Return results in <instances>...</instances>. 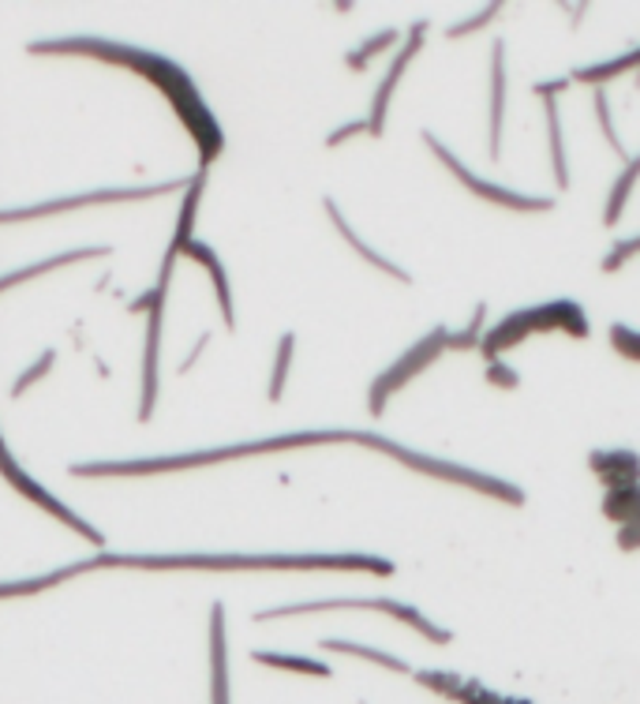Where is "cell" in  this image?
<instances>
[{
    "instance_id": "1",
    "label": "cell",
    "mask_w": 640,
    "mask_h": 704,
    "mask_svg": "<svg viewBox=\"0 0 640 704\" xmlns=\"http://www.w3.org/2000/svg\"><path fill=\"white\" fill-rule=\"evenodd\" d=\"M31 53L38 57H91V61L127 68V72L151 79L157 91L165 94V102L173 105V113L180 116L188 135L199 146V173H206V165L218 162L225 151V132L214 116V109L203 102L199 86L192 83V75L184 72L180 64L169 61L162 53H151V49L140 45H121L110 42V38H53V42H31Z\"/></svg>"
},
{
    "instance_id": "2",
    "label": "cell",
    "mask_w": 640,
    "mask_h": 704,
    "mask_svg": "<svg viewBox=\"0 0 640 704\" xmlns=\"http://www.w3.org/2000/svg\"><path fill=\"white\" fill-rule=\"evenodd\" d=\"M333 442H349V431H292V435H278V439L221 446V450L173 453V458H146V461H91V465H72V476H146V472L199 469V465H221V461H236V458H255V453L308 450V446H333Z\"/></svg>"
},
{
    "instance_id": "3",
    "label": "cell",
    "mask_w": 640,
    "mask_h": 704,
    "mask_svg": "<svg viewBox=\"0 0 640 704\" xmlns=\"http://www.w3.org/2000/svg\"><path fill=\"white\" fill-rule=\"evenodd\" d=\"M539 334H566L574 341H588L592 337V319H588L585 304L574 300V296L517 307V312L502 315L498 323H487V334L479 341V356L495 360V356L517 349V345H525Z\"/></svg>"
},
{
    "instance_id": "4",
    "label": "cell",
    "mask_w": 640,
    "mask_h": 704,
    "mask_svg": "<svg viewBox=\"0 0 640 704\" xmlns=\"http://www.w3.org/2000/svg\"><path fill=\"white\" fill-rule=\"evenodd\" d=\"M349 442L386 453V458L401 461L405 469L420 472V476H431V480H442V483H453V488L476 491V494H484V499H495V502H506V506H525V491H520L514 480H506V476H495V472H484V469H468V465H457V461L435 458V453L412 450V446L393 442V439H386V435H375V431H349Z\"/></svg>"
},
{
    "instance_id": "5",
    "label": "cell",
    "mask_w": 640,
    "mask_h": 704,
    "mask_svg": "<svg viewBox=\"0 0 640 704\" xmlns=\"http://www.w3.org/2000/svg\"><path fill=\"white\" fill-rule=\"evenodd\" d=\"M423 143H427V151L438 157L442 165L453 173V181H457L465 192H472L476 200H484L491 206H498V211H514V214H547L555 211V200L550 195H531V192H517V187H506V184H495L487 181V176L472 173V169L461 162L457 154L450 151L442 139H435V132H423Z\"/></svg>"
},
{
    "instance_id": "6",
    "label": "cell",
    "mask_w": 640,
    "mask_h": 704,
    "mask_svg": "<svg viewBox=\"0 0 640 704\" xmlns=\"http://www.w3.org/2000/svg\"><path fill=\"white\" fill-rule=\"evenodd\" d=\"M319 611H379L390 614V619L405 622L409 630H416L423 641L431 644H450L453 633L446 626H438L435 619H427L420 608H412L405 600H314V603H289V608H273L259 611L255 622H270V619H292V614H319Z\"/></svg>"
},
{
    "instance_id": "7",
    "label": "cell",
    "mask_w": 640,
    "mask_h": 704,
    "mask_svg": "<svg viewBox=\"0 0 640 704\" xmlns=\"http://www.w3.org/2000/svg\"><path fill=\"white\" fill-rule=\"evenodd\" d=\"M442 353H450V330H446V326H431V330L423 334L420 341L412 345V349L401 353L398 360H393L390 368L382 371L375 382H371V390H368V409H371V416L386 412V405H390L393 394L405 390V386L416 379V375L427 371Z\"/></svg>"
},
{
    "instance_id": "8",
    "label": "cell",
    "mask_w": 640,
    "mask_h": 704,
    "mask_svg": "<svg viewBox=\"0 0 640 704\" xmlns=\"http://www.w3.org/2000/svg\"><path fill=\"white\" fill-rule=\"evenodd\" d=\"M173 263L176 259L165 252L157 285L132 304V312H151V326H146V349H143V401H140V420L143 424L151 420L154 405H157V349H162V315H165V296H169V285H173Z\"/></svg>"
},
{
    "instance_id": "9",
    "label": "cell",
    "mask_w": 640,
    "mask_h": 704,
    "mask_svg": "<svg viewBox=\"0 0 640 704\" xmlns=\"http://www.w3.org/2000/svg\"><path fill=\"white\" fill-rule=\"evenodd\" d=\"M0 476H4V480L12 483V488H16L19 494H23V499H31L34 506H42L49 518L64 521L68 529H75L83 540H91L94 548H105V537L94 529V524H86L75 510H68V506H64L61 499H53V494H49V491L42 488V483H38L34 476L27 472L23 465H19V461L12 458V450H8V442H4V435H0Z\"/></svg>"
},
{
    "instance_id": "10",
    "label": "cell",
    "mask_w": 640,
    "mask_h": 704,
    "mask_svg": "<svg viewBox=\"0 0 640 704\" xmlns=\"http://www.w3.org/2000/svg\"><path fill=\"white\" fill-rule=\"evenodd\" d=\"M180 192V181L169 184H146V187H110V192H86V195H72V200H53L45 206H19V211H0V225L12 222H31V217H45V214H64L75 211V206H94V203H124V200H154V195H169Z\"/></svg>"
},
{
    "instance_id": "11",
    "label": "cell",
    "mask_w": 640,
    "mask_h": 704,
    "mask_svg": "<svg viewBox=\"0 0 640 704\" xmlns=\"http://www.w3.org/2000/svg\"><path fill=\"white\" fill-rule=\"evenodd\" d=\"M423 38H427V23L420 19V23L409 27L405 42H401V49L393 53L390 72L382 75V83H379V91H375V102H371V116H368V132H371V135H382V132H386L390 102H393V94H398V86H401V79H405L409 64L416 61V53L423 49Z\"/></svg>"
},
{
    "instance_id": "12",
    "label": "cell",
    "mask_w": 640,
    "mask_h": 704,
    "mask_svg": "<svg viewBox=\"0 0 640 704\" xmlns=\"http://www.w3.org/2000/svg\"><path fill=\"white\" fill-rule=\"evenodd\" d=\"M599 510H603V518L618 529V537H615L618 551H626V554L640 551V483L603 491Z\"/></svg>"
},
{
    "instance_id": "13",
    "label": "cell",
    "mask_w": 640,
    "mask_h": 704,
    "mask_svg": "<svg viewBox=\"0 0 640 704\" xmlns=\"http://www.w3.org/2000/svg\"><path fill=\"white\" fill-rule=\"evenodd\" d=\"M506 105H509L506 42L495 38V45H491V105H487V151L495 162L502 154V132H506Z\"/></svg>"
},
{
    "instance_id": "14",
    "label": "cell",
    "mask_w": 640,
    "mask_h": 704,
    "mask_svg": "<svg viewBox=\"0 0 640 704\" xmlns=\"http://www.w3.org/2000/svg\"><path fill=\"white\" fill-rule=\"evenodd\" d=\"M588 469L603 483V491L629 488V483H640V453L633 446H599L588 453Z\"/></svg>"
},
{
    "instance_id": "15",
    "label": "cell",
    "mask_w": 640,
    "mask_h": 704,
    "mask_svg": "<svg viewBox=\"0 0 640 704\" xmlns=\"http://www.w3.org/2000/svg\"><path fill=\"white\" fill-rule=\"evenodd\" d=\"M180 255H188V259H195L203 266L206 274H210V282H214V293H218V307H221V319L225 326H236V307H233V289H229V277H225L221 271V259L214 255V247L210 244H203V241H192V244H184L180 247Z\"/></svg>"
},
{
    "instance_id": "16",
    "label": "cell",
    "mask_w": 640,
    "mask_h": 704,
    "mask_svg": "<svg viewBox=\"0 0 640 704\" xmlns=\"http://www.w3.org/2000/svg\"><path fill=\"white\" fill-rule=\"evenodd\" d=\"M327 214H330V222L333 225H338V233L344 236V244H349L352 247V252H357L360 255V259L363 263H371V266H375V271H382V274H390L393 277V282H412V277H409V271H401V266L398 263H393V259H386V255H382V252H375V247H371L368 241H363V236L357 233V229H352V225L349 222H344V214L338 211V203H333V200H327Z\"/></svg>"
},
{
    "instance_id": "17",
    "label": "cell",
    "mask_w": 640,
    "mask_h": 704,
    "mask_svg": "<svg viewBox=\"0 0 640 704\" xmlns=\"http://www.w3.org/2000/svg\"><path fill=\"white\" fill-rule=\"evenodd\" d=\"M629 72H640V45L626 49V53H618V57H607V61L574 68V72H569V83H585V86H592V91H599V86H607L610 79L629 75Z\"/></svg>"
},
{
    "instance_id": "18",
    "label": "cell",
    "mask_w": 640,
    "mask_h": 704,
    "mask_svg": "<svg viewBox=\"0 0 640 704\" xmlns=\"http://www.w3.org/2000/svg\"><path fill=\"white\" fill-rule=\"evenodd\" d=\"M544 102V121H547V151H550V173L555 184L569 187V154H566V132H562V113H558V98H539Z\"/></svg>"
},
{
    "instance_id": "19",
    "label": "cell",
    "mask_w": 640,
    "mask_h": 704,
    "mask_svg": "<svg viewBox=\"0 0 640 704\" xmlns=\"http://www.w3.org/2000/svg\"><path fill=\"white\" fill-rule=\"evenodd\" d=\"M105 247H75V252H61V255H49V259L34 263V266H23V271H12V274H0V293L4 289H16V285L31 282V277H42L49 271H61V266H72V263H83V259H102Z\"/></svg>"
},
{
    "instance_id": "20",
    "label": "cell",
    "mask_w": 640,
    "mask_h": 704,
    "mask_svg": "<svg viewBox=\"0 0 640 704\" xmlns=\"http://www.w3.org/2000/svg\"><path fill=\"white\" fill-rule=\"evenodd\" d=\"M637 184H640V154H629V162H622V173L615 176V184H610V192H607V203H603V225L607 229L626 214V203H629V195H633Z\"/></svg>"
},
{
    "instance_id": "21",
    "label": "cell",
    "mask_w": 640,
    "mask_h": 704,
    "mask_svg": "<svg viewBox=\"0 0 640 704\" xmlns=\"http://www.w3.org/2000/svg\"><path fill=\"white\" fill-rule=\"evenodd\" d=\"M210 622V660H214V704H229V663H225V608L214 603Z\"/></svg>"
},
{
    "instance_id": "22",
    "label": "cell",
    "mask_w": 640,
    "mask_h": 704,
    "mask_svg": "<svg viewBox=\"0 0 640 704\" xmlns=\"http://www.w3.org/2000/svg\"><path fill=\"white\" fill-rule=\"evenodd\" d=\"M203 187H206V173H195L192 181H188V195H184V206H180V222H176V233H173V244H169V255H173V259L180 255L184 244L195 241V222H199Z\"/></svg>"
},
{
    "instance_id": "23",
    "label": "cell",
    "mask_w": 640,
    "mask_h": 704,
    "mask_svg": "<svg viewBox=\"0 0 640 704\" xmlns=\"http://www.w3.org/2000/svg\"><path fill=\"white\" fill-rule=\"evenodd\" d=\"M322 649H327V652H341V656L368 660V663H375V667H386V671H393V674H412V667H409L405 660L390 656V652H382V649H368V644H357V641L327 637V641H322Z\"/></svg>"
},
{
    "instance_id": "24",
    "label": "cell",
    "mask_w": 640,
    "mask_h": 704,
    "mask_svg": "<svg viewBox=\"0 0 640 704\" xmlns=\"http://www.w3.org/2000/svg\"><path fill=\"white\" fill-rule=\"evenodd\" d=\"M487 315H491V307L479 300L476 312H472V319L461 326V330H450V349L453 353H472V349L479 353V341H484V334H487Z\"/></svg>"
},
{
    "instance_id": "25",
    "label": "cell",
    "mask_w": 640,
    "mask_h": 704,
    "mask_svg": "<svg viewBox=\"0 0 640 704\" xmlns=\"http://www.w3.org/2000/svg\"><path fill=\"white\" fill-rule=\"evenodd\" d=\"M255 660L266 663V667H281V671H300V674H314V679H330V663H319V660H308V656H285V652H262L255 649L251 652Z\"/></svg>"
},
{
    "instance_id": "26",
    "label": "cell",
    "mask_w": 640,
    "mask_h": 704,
    "mask_svg": "<svg viewBox=\"0 0 640 704\" xmlns=\"http://www.w3.org/2000/svg\"><path fill=\"white\" fill-rule=\"evenodd\" d=\"M393 45H401V31H393V27H386V31H379L375 38H368L363 45L352 49V53L344 57V61H349L352 72H363V68L371 64V57L386 53V49H393Z\"/></svg>"
},
{
    "instance_id": "27",
    "label": "cell",
    "mask_w": 640,
    "mask_h": 704,
    "mask_svg": "<svg viewBox=\"0 0 640 704\" xmlns=\"http://www.w3.org/2000/svg\"><path fill=\"white\" fill-rule=\"evenodd\" d=\"M412 679H416L423 690H431L435 697H446V701H457L461 686H465V679H461L457 671H412Z\"/></svg>"
},
{
    "instance_id": "28",
    "label": "cell",
    "mask_w": 640,
    "mask_h": 704,
    "mask_svg": "<svg viewBox=\"0 0 640 704\" xmlns=\"http://www.w3.org/2000/svg\"><path fill=\"white\" fill-rule=\"evenodd\" d=\"M596 116H599V132H603L607 143L615 146V154L622 157V162H629V151L622 146V135H618V127H615V109H610V98L603 86L596 91Z\"/></svg>"
},
{
    "instance_id": "29",
    "label": "cell",
    "mask_w": 640,
    "mask_h": 704,
    "mask_svg": "<svg viewBox=\"0 0 640 704\" xmlns=\"http://www.w3.org/2000/svg\"><path fill=\"white\" fill-rule=\"evenodd\" d=\"M53 584H64L61 570L42 573V578H27V581H8L0 584V600H16V596H38V592L53 589Z\"/></svg>"
},
{
    "instance_id": "30",
    "label": "cell",
    "mask_w": 640,
    "mask_h": 704,
    "mask_svg": "<svg viewBox=\"0 0 640 704\" xmlns=\"http://www.w3.org/2000/svg\"><path fill=\"white\" fill-rule=\"evenodd\" d=\"M484 379H487L491 386H495V390H520L525 375H520L509 360H502V356H495V360H484Z\"/></svg>"
},
{
    "instance_id": "31",
    "label": "cell",
    "mask_w": 640,
    "mask_h": 704,
    "mask_svg": "<svg viewBox=\"0 0 640 704\" xmlns=\"http://www.w3.org/2000/svg\"><path fill=\"white\" fill-rule=\"evenodd\" d=\"M292 349H297V334H285L278 345V364H273V379H270V401H281L285 394V375H289Z\"/></svg>"
},
{
    "instance_id": "32",
    "label": "cell",
    "mask_w": 640,
    "mask_h": 704,
    "mask_svg": "<svg viewBox=\"0 0 640 704\" xmlns=\"http://www.w3.org/2000/svg\"><path fill=\"white\" fill-rule=\"evenodd\" d=\"M640 255V233L637 236H626V241H615L610 244V252L603 255V263H599V271L603 274H615V271H622V266L629 259H637Z\"/></svg>"
},
{
    "instance_id": "33",
    "label": "cell",
    "mask_w": 640,
    "mask_h": 704,
    "mask_svg": "<svg viewBox=\"0 0 640 704\" xmlns=\"http://www.w3.org/2000/svg\"><path fill=\"white\" fill-rule=\"evenodd\" d=\"M498 12H502V4H487V8H479L476 16H465V19H457V23H450L446 38H461V34H476V31H484V27L495 23Z\"/></svg>"
},
{
    "instance_id": "34",
    "label": "cell",
    "mask_w": 640,
    "mask_h": 704,
    "mask_svg": "<svg viewBox=\"0 0 640 704\" xmlns=\"http://www.w3.org/2000/svg\"><path fill=\"white\" fill-rule=\"evenodd\" d=\"M610 345H615V353H622L626 360L640 364V330H637V326L615 323V326H610Z\"/></svg>"
},
{
    "instance_id": "35",
    "label": "cell",
    "mask_w": 640,
    "mask_h": 704,
    "mask_svg": "<svg viewBox=\"0 0 640 704\" xmlns=\"http://www.w3.org/2000/svg\"><path fill=\"white\" fill-rule=\"evenodd\" d=\"M453 704H502V693L484 686L479 679H465V686H461L457 701H453Z\"/></svg>"
},
{
    "instance_id": "36",
    "label": "cell",
    "mask_w": 640,
    "mask_h": 704,
    "mask_svg": "<svg viewBox=\"0 0 640 704\" xmlns=\"http://www.w3.org/2000/svg\"><path fill=\"white\" fill-rule=\"evenodd\" d=\"M53 360H56V349H49V353L42 356V360L34 364V368H27L23 375H19V379H16V386H12V398H23V394H27V386H34L38 379H42V375H45L49 368H53Z\"/></svg>"
},
{
    "instance_id": "37",
    "label": "cell",
    "mask_w": 640,
    "mask_h": 704,
    "mask_svg": "<svg viewBox=\"0 0 640 704\" xmlns=\"http://www.w3.org/2000/svg\"><path fill=\"white\" fill-rule=\"evenodd\" d=\"M569 86V75H558V79H544V83H536V98H558Z\"/></svg>"
},
{
    "instance_id": "38",
    "label": "cell",
    "mask_w": 640,
    "mask_h": 704,
    "mask_svg": "<svg viewBox=\"0 0 640 704\" xmlns=\"http://www.w3.org/2000/svg\"><path fill=\"white\" fill-rule=\"evenodd\" d=\"M363 132H368V121H352V124L338 127V132H333V135L327 139V143H330V146H341L344 139H352V135H363Z\"/></svg>"
},
{
    "instance_id": "39",
    "label": "cell",
    "mask_w": 640,
    "mask_h": 704,
    "mask_svg": "<svg viewBox=\"0 0 640 704\" xmlns=\"http://www.w3.org/2000/svg\"><path fill=\"white\" fill-rule=\"evenodd\" d=\"M502 704H531V701H525V697H502Z\"/></svg>"
}]
</instances>
